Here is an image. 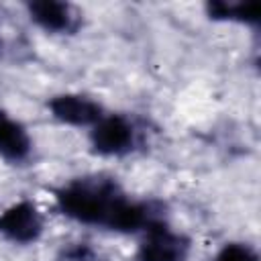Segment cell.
I'll return each mask as SVG.
<instances>
[{"instance_id":"obj_9","label":"cell","mask_w":261,"mask_h":261,"mask_svg":"<svg viewBox=\"0 0 261 261\" xmlns=\"http://www.w3.org/2000/svg\"><path fill=\"white\" fill-rule=\"evenodd\" d=\"M212 261H259V253L247 243H226Z\"/></svg>"},{"instance_id":"obj_6","label":"cell","mask_w":261,"mask_h":261,"mask_svg":"<svg viewBox=\"0 0 261 261\" xmlns=\"http://www.w3.org/2000/svg\"><path fill=\"white\" fill-rule=\"evenodd\" d=\"M27 14L31 22H35L41 31L49 35H73L82 24V16L77 8L71 6L69 2H59V0L29 2Z\"/></svg>"},{"instance_id":"obj_8","label":"cell","mask_w":261,"mask_h":261,"mask_svg":"<svg viewBox=\"0 0 261 261\" xmlns=\"http://www.w3.org/2000/svg\"><path fill=\"white\" fill-rule=\"evenodd\" d=\"M206 16L210 20L220 22H239V24H259L261 20V4L257 0L251 2H226L212 0L206 4Z\"/></svg>"},{"instance_id":"obj_2","label":"cell","mask_w":261,"mask_h":261,"mask_svg":"<svg viewBox=\"0 0 261 261\" xmlns=\"http://www.w3.org/2000/svg\"><path fill=\"white\" fill-rule=\"evenodd\" d=\"M90 149L100 157H124L139 141L135 122L124 114H104L90 128Z\"/></svg>"},{"instance_id":"obj_5","label":"cell","mask_w":261,"mask_h":261,"mask_svg":"<svg viewBox=\"0 0 261 261\" xmlns=\"http://www.w3.org/2000/svg\"><path fill=\"white\" fill-rule=\"evenodd\" d=\"M47 110L57 122L67 126H77V128H86V126L92 128L106 114L104 106L98 100L77 92L51 96L47 100Z\"/></svg>"},{"instance_id":"obj_7","label":"cell","mask_w":261,"mask_h":261,"mask_svg":"<svg viewBox=\"0 0 261 261\" xmlns=\"http://www.w3.org/2000/svg\"><path fill=\"white\" fill-rule=\"evenodd\" d=\"M33 153V141L22 122L0 112V157L8 163H24Z\"/></svg>"},{"instance_id":"obj_10","label":"cell","mask_w":261,"mask_h":261,"mask_svg":"<svg viewBox=\"0 0 261 261\" xmlns=\"http://www.w3.org/2000/svg\"><path fill=\"white\" fill-rule=\"evenodd\" d=\"M57 261H98V253L90 243H69L59 251Z\"/></svg>"},{"instance_id":"obj_3","label":"cell","mask_w":261,"mask_h":261,"mask_svg":"<svg viewBox=\"0 0 261 261\" xmlns=\"http://www.w3.org/2000/svg\"><path fill=\"white\" fill-rule=\"evenodd\" d=\"M190 239L173 230L163 218L143 230L135 261H186L190 255Z\"/></svg>"},{"instance_id":"obj_4","label":"cell","mask_w":261,"mask_h":261,"mask_svg":"<svg viewBox=\"0 0 261 261\" xmlns=\"http://www.w3.org/2000/svg\"><path fill=\"white\" fill-rule=\"evenodd\" d=\"M45 230L43 214L31 200H18L0 212V237L14 245H33Z\"/></svg>"},{"instance_id":"obj_1","label":"cell","mask_w":261,"mask_h":261,"mask_svg":"<svg viewBox=\"0 0 261 261\" xmlns=\"http://www.w3.org/2000/svg\"><path fill=\"white\" fill-rule=\"evenodd\" d=\"M57 210L80 224L100 226L112 232H143L163 220V208L155 200H130L114 177L84 175L55 190Z\"/></svg>"}]
</instances>
